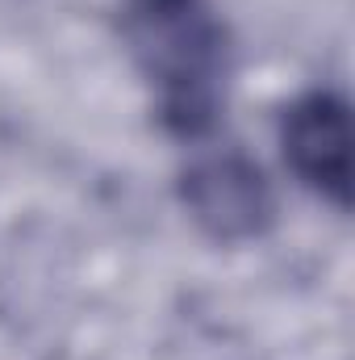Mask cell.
<instances>
[{"instance_id": "obj_1", "label": "cell", "mask_w": 355, "mask_h": 360, "mask_svg": "<svg viewBox=\"0 0 355 360\" xmlns=\"http://www.w3.org/2000/svg\"><path fill=\"white\" fill-rule=\"evenodd\" d=\"M126 34L163 126L205 139L226 105L230 38L209 0H126Z\"/></svg>"}, {"instance_id": "obj_2", "label": "cell", "mask_w": 355, "mask_h": 360, "mask_svg": "<svg viewBox=\"0 0 355 360\" xmlns=\"http://www.w3.org/2000/svg\"><path fill=\"white\" fill-rule=\"evenodd\" d=\"M180 188H184L188 214L222 243L260 239L276 218V193L267 184L264 168L251 164L234 147L196 155Z\"/></svg>"}, {"instance_id": "obj_3", "label": "cell", "mask_w": 355, "mask_h": 360, "mask_svg": "<svg viewBox=\"0 0 355 360\" xmlns=\"http://www.w3.org/2000/svg\"><path fill=\"white\" fill-rule=\"evenodd\" d=\"M280 147L305 188L330 205H351V105L330 89L297 96L280 117Z\"/></svg>"}]
</instances>
